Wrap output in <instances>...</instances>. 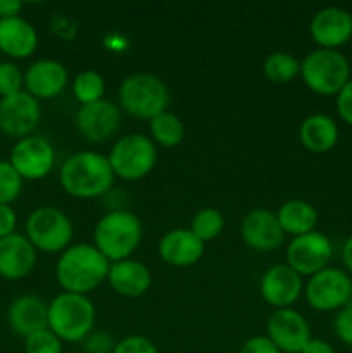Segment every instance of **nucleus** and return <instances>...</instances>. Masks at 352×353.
Instances as JSON below:
<instances>
[{
	"mask_svg": "<svg viewBox=\"0 0 352 353\" xmlns=\"http://www.w3.org/2000/svg\"><path fill=\"white\" fill-rule=\"evenodd\" d=\"M110 262L95 245L78 243L66 248L55 264V278L61 288L76 295H88L109 276Z\"/></svg>",
	"mask_w": 352,
	"mask_h": 353,
	"instance_id": "obj_1",
	"label": "nucleus"
},
{
	"mask_svg": "<svg viewBox=\"0 0 352 353\" xmlns=\"http://www.w3.org/2000/svg\"><path fill=\"white\" fill-rule=\"evenodd\" d=\"M109 159L97 152H76L66 159L59 171V181L69 196L88 200L106 195L114 183Z\"/></svg>",
	"mask_w": 352,
	"mask_h": 353,
	"instance_id": "obj_2",
	"label": "nucleus"
},
{
	"mask_svg": "<svg viewBox=\"0 0 352 353\" xmlns=\"http://www.w3.org/2000/svg\"><path fill=\"white\" fill-rule=\"evenodd\" d=\"M141 223L133 212L116 209L99 219L93 230V245L109 262L130 259L141 241Z\"/></svg>",
	"mask_w": 352,
	"mask_h": 353,
	"instance_id": "obj_3",
	"label": "nucleus"
},
{
	"mask_svg": "<svg viewBox=\"0 0 352 353\" xmlns=\"http://www.w3.org/2000/svg\"><path fill=\"white\" fill-rule=\"evenodd\" d=\"M95 324V305L86 295L62 292L48 303V330L61 341H85Z\"/></svg>",
	"mask_w": 352,
	"mask_h": 353,
	"instance_id": "obj_4",
	"label": "nucleus"
},
{
	"mask_svg": "<svg viewBox=\"0 0 352 353\" xmlns=\"http://www.w3.org/2000/svg\"><path fill=\"white\" fill-rule=\"evenodd\" d=\"M121 109L138 119H154L166 112L169 90L161 78L148 72H137L123 79L117 92Z\"/></svg>",
	"mask_w": 352,
	"mask_h": 353,
	"instance_id": "obj_5",
	"label": "nucleus"
},
{
	"mask_svg": "<svg viewBox=\"0 0 352 353\" xmlns=\"http://www.w3.org/2000/svg\"><path fill=\"white\" fill-rule=\"evenodd\" d=\"M300 78L311 92L337 97L351 79V64L342 52L316 48L300 62Z\"/></svg>",
	"mask_w": 352,
	"mask_h": 353,
	"instance_id": "obj_6",
	"label": "nucleus"
},
{
	"mask_svg": "<svg viewBox=\"0 0 352 353\" xmlns=\"http://www.w3.org/2000/svg\"><path fill=\"white\" fill-rule=\"evenodd\" d=\"M107 159L114 176L124 181H138L154 169L157 162V150L148 137L141 133H130L117 138Z\"/></svg>",
	"mask_w": 352,
	"mask_h": 353,
	"instance_id": "obj_7",
	"label": "nucleus"
},
{
	"mask_svg": "<svg viewBox=\"0 0 352 353\" xmlns=\"http://www.w3.org/2000/svg\"><path fill=\"white\" fill-rule=\"evenodd\" d=\"M72 233L71 219L57 207H38L26 219V238L45 254H62L71 247Z\"/></svg>",
	"mask_w": 352,
	"mask_h": 353,
	"instance_id": "obj_8",
	"label": "nucleus"
},
{
	"mask_svg": "<svg viewBox=\"0 0 352 353\" xmlns=\"http://www.w3.org/2000/svg\"><path fill=\"white\" fill-rule=\"evenodd\" d=\"M304 293L307 303L317 312H338L351 303L352 278L342 269L328 265L311 276Z\"/></svg>",
	"mask_w": 352,
	"mask_h": 353,
	"instance_id": "obj_9",
	"label": "nucleus"
},
{
	"mask_svg": "<svg viewBox=\"0 0 352 353\" xmlns=\"http://www.w3.org/2000/svg\"><path fill=\"white\" fill-rule=\"evenodd\" d=\"M333 257V243L321 231L292 238L286 247V264L299 276H314L328 268Z\"/></svg>",
	"mask_w": 352,
	"mask_h": 353,
	"instance_id": "obj_10",
	"label": "nucleus"
},
{
	"mask_svg": "<svg viewBox=\"0 0 352 353\" xmlns=\"http://www.w3.org/2000/svg\"><path fill=\"white\" fill-rule=\"evenodd\" d=\"M9 162L23 179L38 181L50 174L55 164L54 147L41 137H26L12 147Z\"/></svg>",
	"mask_w": 352,
	"mask_h": 353,
	"instance_id": "obj_11",
	"label": "nucleus"
},
{
	"mask_svg": "<svg viewBox=\"0 0 352 353\" xmlns=\"http://www.w3.org/2000/svg\"><path fill=\"white\" fill-rule=\"evenodd\" d=\"M41 119L40 102L26 90L0 99V131L14 138L31 137Z\"/></svg>",
	"mask_w": 352,
	"mask_h": 353,
	"instance_id": "obj_12",
	"label": "nucleus"
},
{
	"mask_svg": "<svg viewBox=\"0 0 352 353\" xmlns=\"http://www.w3.org/2000/svg\"><path fill=\"white\" fill-rule=\"evenodd\" d=\"M266 333L282 353H300L313 338L307 319L293 309L275 310L266 324Z\"/></svg>",
	"mask_w": 352,
	"mask_h": 353,
	"instance_id": "obj_13",
	"label": "nucleus"
},
{
	"mask_svg": "<svg viewBox=\"0 0 352 353\" xmlns=\"http://www.w3.org/2000/svg\"><path fill=\"white\" fill-rule=\"evenodd\" d=\"M121 124V109L110 100H99L79 107L76 128L92 143H104L117 133Z\"/></svg>",
	"mask_w": 352,
	"mask_h": 353,
	"instance_id": "obj_14",
	"label": "nucleus"
},
{
	"mask_svg": "<svg viewBox=\"0 0 352 353\" xmlns=\"http://www.w3.org/2000/svg\"><path fill=\"white\" fill-rule=\"evenodd\" d=\"M309 34L320 48L338 50L352 38V14L342 7H323L311 19Z\"/></svg>",
	"mask_w": 352,
	"mask_h": 353,
	"instance_id": "obj_15",
	"label": "nucleus"
},
{
	"mask_svg": "<svg viewBox=\"0 0 352 353\" xmlns=\"http://www.w3.org/2000/svg\"><path fill=\"white\" fill-rule=\"evenodd\" d=\"M259 290L266 303L278 309H292L304 292L302 276L289 264H276L262 274Z\"/></svg>",
	"mask_w": 352,
	"mask_h": 353,
	"instance_id": "obj_16",
	"label": "nucleus"
},
{
	"mask_svg": "<svg viewBox=\"0 0 352 353\" xmlns=\"http://www.w3.org/2000/svg\"><path fill=\"white\" fill-rule=\"evenodd\" d=\"M240 234L245 245L257 252H273L283 243L285 233L275 212L268 209L251 210L242 219Z\"/></svg>",
	"mask_w": 352,
	"mask_h": 353,
	"instance_id": "obj_17",
	"label": "nucleus"
},
{
	"mask_svg": "<svg viewBox=\"0 0 352 353\" xmlns=\"http://www.w3.org/2000/svg\"><path fill=\"white\" fill-rule=\"evenodd\" d=\"M68 79V69L62 62L40 59L24 72V88L37 100H48L64 92Z\"/></svg>",
	"mask_w": 352,
	"mask_h": 353,
	"instance_id": "obj_18",
	"label": "nucleus"
},
{
	"mask_svg": "<svg viewBox=\"0 0 352 353\" xmlns=\"http://www.w3.org/2000/svg\"><path fill=\"white\" fill-rule=\"evenodd\" d=\"M37 264V248L24 234L14 233L0 240V276L17 281L30 274Z\"/></svg>",
	"mask_w": 352,
	"mask_h": 353,
	"instance_id": "obj_19",
	"label": "nucleus"
},
{
	"mask_svg": "<svg viewBox=\"0 0 352 353\" xmlns=\"http://www.w3.org/2000/svg\"><path fill=\"white\" fill-rule=\"evenodd\" d=\"M204 255V241H200L192 230L176 228L168 231L159 241V257L173 268H190Z\"/></svg>",
	"mask_w": 352,
	"mask_h": 353,
	"instance_id": "obj_20",
	"label": "nucleus"
},
{
	"mask_svg": "<svg viewBox=\"0 0 352 353\" xmlns=\"http://www.w3.org/2000/svg\"><path fill=\"white\" fill-rule=\"evenodd\" d=\"M7 319L14 333L28 338L48 327V303L40 296L23 295L10 303Z\"/></svg>",
	"mask_w": 352,
	"mask_h": 353,
	"instance_id": "obj_21",
	"label": "nucleus"
},
{
	"mask_svg": "<svg viewBox=\"0 0 352 353\" xmlns=\"http://www.w3.org/2000/svg\"><path fill=\"white\" fill-rule=\"evenodd\" d=\"M110 288L126 299H138L150 290L152 274L148 268L141 262L126 259L110 264L107 276Z\"/></svg>",
	"mask_w": 352,
	"mask_h": 353,
	"instance_id": "obj_22",
	"label": "nucleus"
},
{
	"mask_svg": "<svg viewBox=\"0 0 352 353\" xmlns=\"http://www.w3.org/2000/svg\"><path fill=\"white\" fill-rule=\"evenodd\" d=\"M38 48V33L24 17L0 19V50L12 59H28Z\"/></svg>",
	"mask_w": 352,
	"mask_h": 353,
	"instance_id": "obj_23",
	"label": "nucleus"
},
{
	"mask_svg": "<svg viewBox=\"0 0 352 353\" xmlns=\"http://www.w3.org/2000/svg\"><path fill=\"white\" fill-rule=\"evenodd\" d=\"M300 143L313 154H326L337 145L338 126L326 114L306 117L299 128Z\"/></svg>",
	"mask_w": 352,
	"mask_h": 353,
	"instance_id": "obj_24",
	"label": "nucleus"
},
{
	"mask_svg": "<svg viewBox=\"0 0 352 353\" xmlns=\"http://www.w3.org/2000/svg\"><path fill=\"white\" fill-rule=\"evenodd\" d=\"M276 217H278L283 233L292 234L295 238L314 231L317 223V210L314 209L313 203L306 200L293 199L280 207Z\"/></svg>",
	"mask_w": 352,
	"mask_h": 353,
	"instance_id": "obj_25",
	"label": "nucleus"
},
{
	"mask_svg": "<svg viewBox=\"0 0 352 353\" xmlns=\"http://www.w3.org/2000/svg\"><path fill=\"white\" fill-rule=\"evenodd\" d=\"M150 137L162 147H176L185 138V126L176 114L166 110L150 119Z\"/></svg>",
	"mask_w": 352,
	"mask_h": 353,
	"instance_id": "obj_26",
	"label": "nucleus"
},
{
	"mask_svg": "<svg viewBox=\"0 0 352 353\" xmlns=\"http://www.w3.org/2000/svg\"><path fill=\"white\" fill-rule=\"evenodd\" d=\"M262 69L269 81L285 85L300 74V61L293 54L278 50L266 57Z\"/></svg>",
	"mask_w": 352,
	"mask_h": 353,
	"instance_id": "obj_27",
	"label": "nucleus"
},
{
	"mask_svg": "<svg viewBox=\"0 0 352 353\" xmlns=\"http://www.w3.org/2000/svg\"><path fill=\"white\" fill-rule=\"evenodd\" d=\"M72 93L81 105L99 102V100H104V95H106V81L100 72L88 69V71L79 72L75 78Z\"/></svg>",
	"mask_w": 352,
	"mask_h": 353,
	"instance_id": "obj_28",
	"label": "nucleus"
},
{
	"mask_svg": "<svg viewBox=\"0 0 352 353\" xmlns=\"http://www.w3.org/2000/svg\"><path fill=\"white\" fill-rule=\"evenodd\" d=\"M223 228H224L223 214H221L217 209H213V207H206V209L199 210V212L193 216L192 224H190L192 233L195 234L200 241H204V243L219 236Z\"/></svg>",
	"mask_w": 352,
	"mask_h": 353,
	"instance_id": "obj_29",
	"label": "nucleus"
},
{
	"mask_svg": "<svg viewBox=\"0 0 352 353\" xmlns=\"http://www.w3.org/2000/svg\"><path fill=\"white\" fill-rule=\"evenodd\" d=\"M23 181L9 161H0V203L10 205L19 196Z\"/></svg>",
	"mask_w": 352,
	"mask_h": 353,
	"instance_id": "obj_30",
	"label": "nucleus"
},
{
	"mask_svg": "<svg viewBox=\"0 0 352 353\" xmlns=\"http://www.w3.org/2000/svg\"><path fill=\"white\" fill-rule=\"evenodd\" d=\"M26 353H62V341L50 330H41L24 338Z\"/></svg>",
	"mask_w": 352,
	"mask_h": 353,
	"instance_id": "obj_31",
	"label": "nucleus"
},
{
	"mask_svg": "<svg viewBox=\"0 0 352 353\" xmlns=\"http://www.w3.org/2000/svg\"><path fill=\"white\" fill-rule=\"evenodd\" d=\"M24 74L12 62L0 64V97H10L14 93L23 92Z\"/></svg>",
	"mask_w": 352,
	"mask_h": 353,
	"instance_id": "obj_32",
	"label": "nucleus"
},
{
	"mask_svg": "<svg viewBox=\"0 0 352 353\" xmlns=\"http://www.w3.org/2000/svg\"><path fill=\"white\" fill-rule=\"evenodd\" d=\"M113 353H159L154 341L141 334L126 336L114 345Z\"/></svg>",
	"mask_w": 352,
	"mask_h": 353,
	"instance_id": "obj_33",
	"label": "nucleus"
},
{
	"mask_svg": "<svg viewBox=\"0 0 352 353\" xmlns=\"http://www.w3.org/2000/svg\"><path fill=\"white\" fill-rule=\"evenodd\" d=\"M78 23L66 14H55L50 19V31L64 41L75 40L78 34Z\"/></svg>",
	"mask_w": 352,
	"mask_h": 353,
	"instance_id": "obj_34",
	"label": "nucleus"
},
{
	"mask_svg": "<svg viewBox=\"0 0 352 353\" xmlns=\"http://www.w3.org/2000/svg\"><path fill=\"white\" fill-rule=\"evenodd\" d=\"M333 331L342 343L352 347V303L338 310L333 319Z\"/></svg>",
	"mask_w": 352,
	"mask_h": 353,
	"instance_id": "obj_35",
	"label": "nucleus"
},
{
	"mask_svg": "<svg viewBox=\"0 0 352 353\" xmlns=\"http://www.w3.org/2000/svg\"><path fill=\"white\" fill-rule=\"evenodd\" d=\"M335 102H337V112L340 116V119L345 124H349V126H352V78L337 93Z\"/></svg>",
	"mask_w": 352,
	"mask_h": 353,
	"instance_id": "obj_36",
	"label": "nucleus"
},
{
	"mask_svg": "<svg viewBox=\"0 0 352 353\" xmlns=\"http://www.w3.org/2000/svg\"><path fill=\"white\" fill-rule=\"evenodd\" d=\"M114 341L106 333H90L85 338V352L86 353H113Z\"/></svg>",
	"mask_w": 352,
	"mask_h": 353,
	"instance_id": "obj_37",
	"label": "nucleus"
},
{
	"mask_svg": "<svg viewBox=\"0 0 352 353\" xmlns=\"http://www.w3.org/2000/svg\"><path fill=\"white\" fill-rule=\"evenodd\" d=\"M240 353H282L268 336H254L244 343Z\"/></svg>",
	"mask_w": 352,
	"mask_h": 353,
	"instance_id": "obj_38",
	"label": "nucleus"
},
{
	"mask_svg": "<svg viewBox=\"0 0 352 353\" xmlns=\"http://www.w3.org/2000/svg\"><path fill=\"white\" fill-rule=\"evenodd\" d=\"M16 224H17V216L14 212V209L10 205H3L0 203V240L9 234L16 233Z\"/></svg>",
	"mask_w": 352,
	"mask_h": 353,
	"instance_id": "obj_39",
	"label": "nucleus"
},
{
	"mask_svg": "<svg viewBox=\"0 0 352 353\" xmlns=\"http://www.w3.org/2000/svg\"><path fill=\"white\" fill-rule=\"evenodd\" d=\"M21 9H23V3L19 0H0V19L17 17Z\"/></svg>",
	"mask_w": 352,
	"mask_h": 353,
	"instance_id": "obj_40",
	"label": "nucleus"
},
{
	"mask_svg": "<svg viewBox=\"0 0 352 353\" xmlns=\"http://www.w3.org/2000/svg\"><path fill=\"white\" fill-rule=\"evenodd\" d=\"M300 353H335L333 347L321 338H311L309 343L302 348Z\"/></svg>",
	"mask_w": 352,
	"mask_h": 353,
	"instance_id": "obj_41",
	"label": "nucleus"
},
{
	"mask_svg": "<svg viewBox=\"0 0 352 353\" xmlns=\"http://www.w3.org/2000/svg\"><path fill=\"white\" fill-rule=\"evenodd\" d=\"M342 262H344L345 269L352 274V234L347 238L344 247H342Z\"/></svg>",
	"mask_w": 352,
	"mask_h": 353,
	"instance_id": "obj_42",
	"label": "nucleus"
},
{
	"mask_svg": "<svg viewBox=\"0 0 352 353\" xmlns=\"http://www.w3.org/2000/svg\"><path fill=\"white\" fill-rule=\"evenodd\" d=\"M351 303H352V295H351Z\"/></svg>",
	"mask_w": 352,
	"mask_h": 353,
	"instance_id": "obj_43",
	"label": "nucleus"
}]
</instances>
